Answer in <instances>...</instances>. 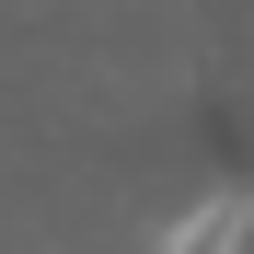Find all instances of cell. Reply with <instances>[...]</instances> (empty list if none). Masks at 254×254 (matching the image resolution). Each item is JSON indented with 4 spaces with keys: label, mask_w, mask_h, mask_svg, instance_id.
I'll use <instances>...</instances> for the list:
<instances>
[{
    "label": "cell",
    "mask_w": 254,
    "mask_h": 254,
    "mask_svg": "<svg viewBox=\"0 0 254 254\" xmlns=\"http://www.w3.org/2000/svg\"><path fill=\"white\" fill-rule=\"evenodd\" d=\"M231 243H243V208H196L174 231V254H231Z\"/></svg>",
    "instance_id": "6da1fadb"
}]
</instances>
